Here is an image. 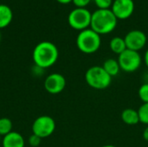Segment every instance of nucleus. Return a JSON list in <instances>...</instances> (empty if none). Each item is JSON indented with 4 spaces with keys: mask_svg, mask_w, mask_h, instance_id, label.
I'll return each mask as SVG.
<instances>
[{
    "mask_svg": "<svg viewBox=\"0 0 148 147\" xmlns=\"http://www.w3.org/2000/svg\"><path fill=\"white\" fill-rule=\"evenodd\" d=\"M13 19V11L6 4L0 3V29L10 24Z\"/></svg>",
    "mask_w": 148,
    "mask_h": 147,
    "instance_id": "obj_13",
    "label": "nucleus"
},
{
    "mask_svg": "<svg viewBox=\"0 0 148 147\" xmlns=\"http://www.w3.org/2000/svg\"><path fill=\"white\" fill-rule=\"evenodd\" d=\"M101 147H117V146H113V145H105V146H101Z\"/></svg>",
    "mask_w": 148,
    "mask_h": 147,
    "instance_id": "obj_26",
    "label": "nucleus"
},
{
    "mask_svg": "<svg viewBox=\"0 0 148 147\" xmlns=\"http://www.w3.org/2000/svg\"><path fill=\"white\" fill-rule=\"evenodd\" d=\"M118 62L121 70L126 73H134L140 68L142 58L139 52L127 49L123 53L118 55Z\"/></svg>",
    "mask_w": 148,
    "mask_h": 147,
    "instance_id": "obj_6",
    "label": "nucleus"
},
{
    "mask_svg": "<svg viewBox=\"0 0 148 147\" xmlns=\"http://www.w3.org/2000/svg\"><path fill=\"white\" fill-rule=\"evenodd\" d=\"M91 0H73L72 3L75 5L76 8H86L89 3Z\"/></svg>",
    "mask_w": 148,
    "mask_h": 147,
    "instance_id": "obj_21",
    "label": "nucleus"
},
{
    "mask_svg": "<svg viewBox=\"0 0 148 147\" xmlns=\"http://www.w3.org/2000/svg\"><path fill=\"white\" fill-rule=\"evenodd\" d=\"M85 81L90 88L96 90H103L110 86L112 77L101 66H93L86 71Z\"/></svg>",
    "mask_w": 148,
    "mask_h": 147,
    "instance_id": "obj_4",
    "label": "nucleus"
},
{
    "mask_svg": "<svg viewBox=\"0 0 148 147\" xmlns=\"http://www.w3.org/2000/svg\"><path fill=\"white\" fill-rule=\"evenodd\" d=\"M140 122L148 126V103H143L138 109Z\"/></svg>",
    "mask_w": 148,
    "mask_h": 147,
    "instance_id": "obj_17",
    "label": "nucleus"
},
{
    "mask_svg": "<svg viewBox=\"0 0 148 147\" xmlns=\"http://www.w3.org/2000/svg\"><path fill=\"white\" fill-rule=\"evenodd\" d=\"M13 124L9 118L0 119V136L3 137L12 132Z\"/></svg>",
    "mask_w": 148,
    "mask_h": 147,
    "instance_id": "obj_16",
    "label": "nucleus"
},
{
    "mask_svg": "<svg viewBox=\"0 0 148 147\" xmlns=\"http://www.w3.org/2000/svg\"><path fill=\"white\" fill-rule=\"evenodd\" d=\"M58 3H62V4H68V3H71L73 0H56Z\"/></svg>",
    "mask_w": 148,
    "mask_h": 147,
    "instance_id": "obj_25",
    "label": "nucleus"
},
{
    "mask_svg": "<svg viewBox=\"0 0 148 147\" xmlns=\"http://www.w3.org/2000/svg\"><path fill=\"white\" fill-rule=\"evenodd\" d=\"M134 8V0H114L111 10L118 20H126L133 15Z\"/></svg>",
    "mask_w": 148,
    "mask_h": 147,
    "instance_id": "obj_9",
    "label": "nucleus"
},
{
    "mask_svg": "<svg viewBox=\"0 0 148 147\" xmlns=\"http://www.w3.org/2000/svg\"><path fill=\"white\" fill-rule=\"evenodd\" d=\"M0 142H1V136H0Z\"/></svg>",
    "mask_w": 148,
    "mask_h": 147,
    "instance_id": "obj_28",
    "label": "nucleus"
},
{
    "mask_svg": "<svg viewBox=\"0 0 148 147\" xmlns=\"http://www.w3.org/2000/svg\"><path fill=\"white\" fill-rule=\"evenodd\" d=\"M32 71H33V74L35 75H37V76L42 75L43 73H44V69L40 68V67H38V66H36V65H35V68L34 67L32 68Z\"/></svg>",
    "mask_w": 148,
    "mask_h": 147,
    "instance_id": "obj_22",
    "label": "nucleus"
},
{
    "mask_svg": "<svg viewBox=\"0 0 148 147\" xmlns=\"http://www.w3.org/2000/svg\"><path fill=\"white\" fill-rule=\"evenodd\" d=\"M142 136H143V139H145V141L148 142V126H147V127L144 129Z\"/></svg>",
    "mask_w": 148,
    "mask_h": 147,
    "instance_id": "obj_23",
    "label": "nucleus"
},
{
    "mask_svg": "<svg viewBox=\"0 0 148 147\" xmlns=\"http://www.w3.org/2000/svg\"><path fill=\"white\" fill-rule=\"evenodd\" d=\"M138 95L143 103H148V83H144L140 87Z\"/></svg>",
    "mask_w": 148,
    "mask_h": 147,
    "instance_id": "obj_18",
    "label": "nucleus"
},
{
    "mask_svg": "<svg viewBox=\"0 0 148 147\" xmlns=\"http://www.w3.org/2000/svg\"><path fill=\"white\" fill-rule=\"evenodd\" d=\"M109 48L111 51L116 55H121L127 49V45L124 38L121 36H114L110 40Z\"/></svg>",
    "mask_w": 148,
    "mask_h": 147,
    "instance_id": "obj_15",
    "label": "nucleus"
},
{
    "mask_svg": "<svg viewBox=\"0 0 148 147\" xmlns=\"http://www.w3.org/2000/svg\"><path fill=\"white\" fill-rule=\"evenodd\" d=\"M101 67L112 78L116 76L121 71V67L118 62V60H115L114 58L107 59L103 62V65Z\"/></svg>",
    "mask_w": 148,
    "mask_h": 147,
    "instance_id": "obj_14",
    "label": "nucleus"
},
{
    "mask_svg": "<svg viewBox=\"0 0 148 147\" xmlns=\"http://www.w3.org/2000/svg\"><path fill=\"white\" fill-rule=\"evenodd\" d=\"M101 45V38L99 34L92 29L80 31L76 37V46L78 49L87 55L97 52Z\"/></svg>",
    "mask_w": 148,
    "mask_h": 147,
    "instance_id": "obj_3",
    "label": "nucleus"
},
{
    "mask_svg": "<svg viewBox=\"0 0 148 147\" xmlns=\"http://www.w3.org/2000/svg\"><path fill=\"white\" fill-rule=\"evenodd\" d=\"M0 41H1V32H0Z\"/></svg>",
    "mask_w": 148,
    "mask_h": 147,
    "instance_id": "obj_27",
    "label": "nucleus"
},
{
    "mask_svg": "<svg viewBox=\"0 0 148 147\" xmlns=\"http://www.w3.org/2000/svg\"><path fill=\"white\" fill-rule=\"evenodd\" d=\"M66 87L65 77L59 73L49 75L44 80V88L51 94H58L62 93Z\"/></svg>",
    "mask_w": 148,
    "mask_h": 147,
    "instance_id": "obj_10",
    "label": "nucleus"
},
{
    "mask_svg": "<svg viewBox=\"0 0 148 147\" xmlns=\"http://www.w3.org/2000/svg\"><path fill=\"white\" fill-rule=\"evenodd\" d=\"M42 139L40 137H38L37 135L32 133V135L29 136V145L31 147H38L40 146L41 142H42Z\"/></svg>",
    "mask_w": 148,
    "mask_h": 147,
    "instance_id": "obj_20",
    "label": "nucleus"
},
{
    "mask_svg": "<svg viewBox=\"0 0 148 147\" xmlns=\"http://www.w3.org/2000/svg\"><path fill=\"white\" fill-rule=\"evenodd\" d=\"M121 120L128 126H134L140 123V117L138 110L133 108H126L121 112Z\"/></svg>",
    "mask_w": 148,
    "mask_h": 147,
    "instance_id": "obj_12",
    "label": "nucleus"
},
{
    "mask_svg": "<svg viewBox=\"0 0 148 147\" xmlns=\"http://www.w3.org/2000/svg\"><path fill=\"white\" fill-rule=\"evenodd\" d=\"M143 60H144V63H145V65H146V66L148 68V49H147V51L145 52V55H144V58H143Z\"/></svg>",
    "mask_w": 148,
    "mask_h": 147,
    "instance_id": "obj_24",
    "label": "nucleus"
},
{
    "mask_svg": "<svg viewBox=\"0 0 148 147\" xmlns=\"http://www.w3.org/2000/svg\"><path fill=\"white\" fill-rule=\"evenodd\" d=\"M118 19L110 9L96 10L92 13L90 29L100 36L114 31L117 26Z\"/></svg>",
    "mask_w": 148,
    "mask_h": 147,
    "instance_id": "obj_2",
    "label": "nucleus"
},
{
    "mask_svg": "<svg viewBox=\"0 0 148 147\" xmlns=\"http://www.w3.org/2000/svg\"><path fill=\"white\" fill-rule=\"evenodd\" d=\"M59 57L57 47L51 42H39L34 49L32 58L35 65L46 69L56 64Z\"/></svg>",
    "mask_w": 148,
    "mask_h": 147,
    "instance_id": "obj_1",
    "label": "nucleus"
},
{
    "mask_svg": "<svg viewBox=\"0 0 148 147\" xmlns=\"http://www.w3.org/2000/svg\"><path fill=\"white\" fill-rule=\"evenodd\" d=\"M127 49L139 52L146 46L147 42V35L140 29H133L129 31L124 37Z\"/></svg>",
    "mask_w": 148,
    "mask_h": 147,
    "instance_id": "obj_8",
    "label": "nucleus"
},
{
    "mask_svg": "<svg viewBox=\"0 0 148 147\" xmlns=\"http://www.w3.org/2000/svg\"><path fill=\"white\" fill-rule=\"evenodd\" d=\"M56 130V122L54 119L48 115H42L36 118L32 125V133L41 139L48 138L53 134Z\"/></svg>",
    "mask_w": 148,
    "mask_h": 147,
    "instance_id": "obj_7",
    "label": "nucleus"
},
{
    "mask_svg": "<svg viewBox=\"0 0 148 147\" xmlns=\"http://www.w3.org/2000/svg\"><path fill=\"white\" fill-rule=\"evenodd\" d=\"M2 146L3 147H24L25 141L19 133L12 131L3 137Z\"/></svg>",
    "mask_w": 148,
    "mask_h": 147,
    "instance_id": "obj_11",
    "label": "nucleus"
},
{
    "mask_svg": "<svg viewBox=\"0 0 148 147\" xmlns=\"http://www.w3.org/2000/svg\"><path fill=\"white\" fill-rule=\"evenodd\" d=\"M92 13L86 8H75L70 11L68 16L69 26L79 31H82L90 27Z\"/></svg>",
    "mask_w": 148,
    "mask_h": 147,
    "instance_id": "obj_5",
    "label": "nucleus"
},
{
    "mask_svg": "<svg viewBox=\"0 0 148 147\" xmlns=\"http://www.w3.org/2000/svg\"><path fill=\"white\" fill-rule=\"evenodd\" d=\"M95 5L99 10H108L112 7L113 0H94Z\"/></svg>",
    "mask_w": 148,
    "mask_h": 147,
    "instance_id": "obj_19",
    "label": "nucleus"
}]
</instances>
